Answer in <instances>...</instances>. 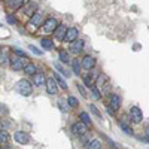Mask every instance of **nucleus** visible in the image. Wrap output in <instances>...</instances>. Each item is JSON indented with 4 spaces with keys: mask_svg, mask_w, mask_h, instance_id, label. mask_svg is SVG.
I'll list each match as a JSON object with an SVG mask.
<instances>
[{
    "mask_svg": "<svg viewBox=\"0 0 149 149\" xmlns=\"http://www.w3.org/2000/svg\"><path fill=\"white\" fill-rule=\"evenodd\" d=\"M33 84H31V81H29L27 78H22V79H19L17 84H15V88H17V91H18V94H21L22 97H29V95H31L33 94Z\"/></svg>",
    "mask_w": 149,
    "mask_h": 149,
    "instance_id": "f257e3e1",
    "label": "nucleus"
},
{
    "mask_svg": "<svg viewBox=\"0 0 149 149\" xmlns=\"http://www.w3.org/2000/svg\"><path fill=\"white\" fill-rule=\"evenodd\" d=\"M37 10H39V5H37L36 0H27L26 5L19 9L21 17H22V18H27V19H30Z\"/></svg>",
    "mask_w": 149,
    "mask_h": 149,
    "instance_id": "f03ea898",
    "label": "nucleus"
},
{
    "mask_svg": "<svg viewBox=\"0 0 149 149\" xmlns=\"http://www.w3.org/2000/svg\"><path fill=\"white\" fill-rule=\"evenodd\" d=\"M67 45H69L67 46V51L72 54V57H79L85 51V40L81 39V37H78L76 40H73V42H70Z\"/></svg>",
    "mask_w": 149,
    "mask_h": 149,
    "instance_id": "7ed1b4c3",
    "label": "nucleus"
},
{
    "mask_svg": "<svg viewBox=\"0 0 149 149\" xmlns=\"http://www.w3.org/2000/svg\"><path fill=\"white\" fill-rule=\"evenodd\" d=\"M81 66H82V72H91L95 70L97 67V58L91 54H84L81 57Z\"/></svg>",
    "mask_w": 149,
    "mask_h": 149,
    "instance_id": "20e7f679",
    "label": "nucleus"
},
{
    "mask_svg": "<svg viewBox=\"0 0 149 149\" xmlns=\"http://www.w3.org/2000/svg\"><path fill=\"white\" fill-rule=\"evenodd\" d=\"M45 19H46L45 12H43V10H37L36 14L29 19V29H30V30H36V29L42 27V24H43Z\"/></svg>",
    "mask_w": 149,
    "mask_h": 149,
    "instance_id": "39448f33",
    "label": "nucleus"
},
{
    "mask_svg": "<svg viewBox=\"0 0 149 149\" xmlns=\"http://www.w3.org/2000/svg\"><path fill=\"white\" fill-rule=\"evenodd\" d=\"M58 19L55 18V17H46V19L43 21V24H42V31L45 33V34H52L54 33V30L58 27Z\"/></svg>",
    "mask_w": 149,
    "mask_h": 149,
    "instance_id": "423d86ee",
    "label": "nucleus"
},
{
    "mask_svg": "<svg viewBox=\"0 0 149 149\" xmlns=\"http://www.w3.org/2000/svg\"><path fill=\"white\" fill-rule=\"evenodd\" d=\"M29 61H30L29 58H21V57H17V55H12L9 66L14 72H19V70H24V67H26V64Z\"/></svg>",
    "mask_w": 149,
    "mask_h": 149,
    "instance_id": "0eeeda50",
    "label": "nucleus"
},
{
    "mask_svg": "<svg viewBox=\"0 0 149 149\" xmlns=\"http://www.w3.org/2000/svg\"><path fill=\"white\" fill-rule=\"evenodd\" d=\"M88 125L86 124H84V122H81V121H78V122H74L73 125H72V134L74 136V137H84V136H86V133H88Z\"/></svg>",
    "mask_w": 149,
    "mask_h": 149,
    "instance_id": "6e6552de",
    "label": "nucleus"
},
{
    "mask_svg": "<svg viewBox=\"0 0 149 149\" xmlns=\"http://www.w3.org/2000/svg\"><path fill=\"white\" fill-rule=\"evenodd\" d=\"M107 107L113 112H118L121 109V97L116 93H109L107 94Z\"/></svg>",
    "mask_w": 149,
    "mask_h": 149,
    "instance_id": "1a4fd4ad",
    "label": "nucleus"
},
{
    "mask_svg": "<svg viewBox=\"0 0 149 149\" xmlns=\"http://www.w3.org/2000/svg\"><path fill=\"white\" fill-rule=\"evenodd\" d=\"M66 33H67V26L63 22L58 24V27L54 30V33L51 34L54 40H58V42H64V37H66Z\"/></svg>",
    "mask_w": 149,
    "mask_h": 149,
    "instance_id": "9d476101",
    "label": "nucleus"
},
{
    "mask_svg": "<svg viewBox=\"0 0 149 149\" xmlns=\"http://www.w3.org/2000/svg\"><path fill=\"white\" fill-rule=\"evenodd\" d=\"M45 90H46V93H48L49 95H57V94L60 93V86H58V84L55 82V79H54L52 76H49V78L46 79Z\"/></svg>",
    "mask_w": 149,
    "mask_h": 149,
    "instance_id": "9b49d317",
    "label": "nucleus"
},
{
    "mask_svg": "<svg viewBox=\"0 0 149 149\" xmlns=\"http://www.w3.org/2000/svg\"><path fill=\"white\" fill-rule=\"evenodd\" d=\"M128 116H130L131 124H133V122H134V124H140V122L143 121V113H142L140 107H137V106H133V107L130 109Z\"/></svg>",
    "mask_w": 149,
    "mask_h": 149,
    "instance_id": "f8f14e48",
    "label": "nucleus"
},
{
    "mask_svg": "<svg viewBox=\"0 0 149 149\" xmlns=\"http://www.w3.org/2000/svg\"><path fill=\"white\" fill-rule=\"evenodd\" d=\"M26 2L27 0H5V6L9 12H17L26 5Z\"/></svg>",
    "mask_w": 149,
    "mask_h": 149,
    "instance_id": "ddd939ff",
    "label": "nucleus"
},
{
    "mask_svg": "<svg viewBox=\"0 0 149 149\" xmlns=\"http://www.w3.org/2000/svg\"><path fill=\"white\" fill-rule=\"evenodd\" d=\"M97 78H98V73H97L95 70H91V72H85V73L82 74V84H84L85 86H90V85L95 84Z\"/></svg>",
    "mask_w": 149,
    "mask_h": 149,
    "instance_id": "4468645a",
    "label": "nucleus"
},
{
    "mask_svg": "<svg viewBox=\"0 0 149 149\" xmlns=\"http://www.w3.org/2000/svg\"><path fill=\"white\" fill-rule=\"evenodd\" d=\"M40 46L43 51H54L55 49V40L51 36H43L40 37Z\"/></svg>",
    "mask_w": 149,
    "mask_h": 149,
    "instance_id": "2eb2a0df",
    "label": "nucleus"
},
{
    "mask_svg": "<svg viewBox=\"0 0 149 149\" xmlns=\"http://www.w3.org/2000/svg\"><path fill=\"white\" fill-rule=\"evenodd\" d=\"M72 60H73V57H72V54L67 51V49H63V48H61L60 51H58V61H60L61 64H64V66H70Z\"/></svg>",
    "mask_w": 149,
    "mask_h": 149,
    "instance_id": "dca6fc26",
    "label": "nucleus"
},
{
    "mask_svg": "<svg viewBox=\"0 0 149 149\" xmlns=\"http://www.w3.org/2000/svg\"><path fill=\"white\" fill-rule=\"evenodd\" d=\"M78 37H79V30H78V27H74V26L67 27V33H66V37H64V42H66V43H70V42H73V40H76Z\"/></svg>",
    "mask_w": 149,
    "mask_h": 149,
    "instance_id": "f3484780",
    "label": "nucleus"
},
{
    "mask_svg": "<svg viewBox=\"0 0 149 149\" xmlns=\"http://www.w3.org/2000/svg\"><path fill=\"white\" fill-rule=\"evenodd\" d=\"M31 84L34 85V86H45L46 85V74L43 73V72H37L34 76H31Z\"/></svg>",
    "mask_w": 149,
    "mask_h": 149,
    "instance_id": "a211bd4d",
    "label": "nucleus"
},
{
    "mask_svg": "<svg viewBox=\"0 0 149 149\" xmlns=\"http://www.w3.org/2000/svg\"><path fill=\"white\" fill-rule=\"evenodd\" d=\"M51 76L55 79V82L58 84V86H60V90H63V91H67L69 90V85H67V81H66V78H63L61 74L58 73V72H52L51 73Z\"/></svg>",
    "mask_w": 149,
    "mask_h": 149,
    "instance_id": "6ab92c4d",
    "label": "nucleus"
},
{
    "mask_svg": "<svg viewBox=\"0 0 149 149\" xmlns=\"http://www.w3.org/2000/svg\"><path fill=\"white\" fill-rule=\"evenodd\" d=\"M14 140L19 145H27L30 142V136L26 131H15L14 133Z\"/></svg>",
    "mask_w": 149,
    "mask_h": 149,
    "instance_id": "aec40b11",
    "label": "nucleus"
},
{
    "mask_svg": "<svg viewBox=\"0 0 149 149\" xmlns=\"http://www.w3.org/2000/svg\"><path fill=\"white\" fill-rule=\"evenodd\" d=\"M10 54H9V49L8 48H2L0 49V66L5 67V66H9L10 63Z\"/></svg>",
    "mask_w": 149,
    "mask_h": 149,
    "instance_id": "412c9836",
    "label": "nucleus"
},
{
    "mask_svg": "<svg viewBox=\"0 0 149 149\" xmlns=\"http://www.w3.org/2000/svg\"><path fill=\"white\" fill-rule=\"evenodd\" d=\"M54 67H55V70L61 74V76H63V78H70L72 76V70H69L64 64H61L60 63V61H55V63H54Z\"/></svg>",
    "mask_w": 149,
    "mask_h": 149,
    "instance_id": "4be33fe9",
    "label": "nucleus"
},
{
    "mask_svg": "<svg viewBox=\"0 0 149 149\" xmlns=\"http://www.w3.org/2000/svg\"><path fill=\"white\" fill-rule=\"evenodd\" d=\"M70 67H72V73L74 74V76H81V73H82V66H81V58L78 57H74L72 60V63H70Z\"/></svg>",
    "mask_w": 149,
    "mask_h": 149,
    "instance_id": "5701e85b",
    "label": "nucleus"
},
{
    "mask_svg": "<svg viewBox=\"0 0 149 149\" xmlns=\"http://www.w3.org/2000/svg\"><path fill=\"white\" fill-rule=\"evenodd\" d=\"M24 73L27 74V76H34V74L39 72V69H37V66L33 63V61H29V63L26 64V67H24V70H22Z\"/></svg>",
    "mask_w": 149,
    "mask_h": 149,
    "instance_id": "b1692460",
    "label": "nucleus"
},
{
    "mask_svg": "<svg viewBox=\"0 0 149 149\" xmlns=\"http://www.w3.org/2000/svg\"><path fill=\"white\" fill-rule=\"evenodd\" d=\"M86 88L90 90V93H91V95H93L94 100H102L103 93L100 91V88H98V86H97L95 84H93V85H90V86H86Z\"/></svg>",
    "mask_w": 149,
    "mask_h": 149,
    "instance_id": "393cba45",
    "label": "nucleus"
},
{
    "mask_svg": "<svg viewBox=\"0 0 149 149\" xmlns=\"http://www.w3.org/2000/svg\"><path fill=\"white\" fill-rule=\"evenodd\" d=\"M130 124H131V122H125L124 119H121V121H119V128L125 133V134H128V136H134V131H133V128H131Z\"/></svg>",
    "mask_w": 149,
    "mask_h": 149,
    "instance_id": "a878e982",
    "label": "nucleus"
},
{
    "mask_svg": "<svg viewBox=\"0 0 149 149\" xmlns=\"http://www.w3.org/2000/svg\"><path fill=\"white\" fill-rule=\"evenodd\" d=\"M66 102H67V104H69L70 109H78L79 107V100H78L76 95H67Z\"/></svg>",
    "mask_w": 149,
    "mask_h": 149,
    "instance_id": "bb28decb",
    "label": "nucleus"
},
{
    "mask_svg": "<svg viewBox=\"0 0 149 149\" xmlns=\"http://www.w3.org/2000/svg\"><path fill=\"white\" fill-rule=\"evenodd\" d=\"M86 149H102V142L98 139H91L86 145Z\"/></svg>",
    "mask_w": 149,
    "mask_h": 149,
    "instance_id": "cd10ccee",
    "label": "nucleus"
},
{
    "mask_svg": "<svg viewBox=\"0 0 149 149\" xmlns=\"http://www.w3.org/2000/svg\"><path fill=\"white\" fill-rule=\"evenodd\" d=\"M9 143V134L6 130H0V146H6Z\"/></svg>",
    "mask_w": 149,
    "mask_h": 149,
    "instance_id": "c85d7f7f",
    "label": "nucleus"
},
{
    "mask_svg": "<svg viewBox=\"0 0 149 149\" xmlns=\"http://www.w3.org/2000/svg\"><path fill=\"white\" fill-rule=\"evenodd\" d=\"M79 121L81 122H84V124H86V125H91V118H90V115L88 113H86V112L84 110V112H81V113H79Z\"/></svg>",
    "mask_w": 149,
    "mask_h": 149,
    "instance_id": "c756f323",
    "label": "nucleus"
},
{
    "mask_svg": "<svg viewBox=\"0 0 149 149\" xmlns=\"http://www.w3.org/2000/svg\"><path fill=\"white\" fill-rule=\"evenodd\" d=\"M76 88H78V91L81 93V95H82L84 98H86V95H88V88H86L82 82H76Z\"/></svg>",
    "mask_w": 149,
    "mask_h": 149,
    "instance_id": "7c9ffc66",
    "label": "nucleus"
},
{
    "mask_svg": "<svg viewBox=\"0 0 149 149\" xmlns=\"http://www.w3.org/2000/svg\"><path fill=\"white\" fill-rule=\"evenodd\" d=\"M14 55L21 57V58H29V54L26 51H22L21 48H14Z\"/></svg>",
    "mask_w": 149,
    "mask_h": 149,
    "instance_id": "2f4dec72",
    "label": "nucleus"
},
{
    "mask_svg": "<svg viewBox=\"0 0 149 149\" xmlns=\"http://www.w3.org/2000/svg\"><path fill=\"white\" fill-rule=\"evenodd\" d=\"M58 107H60V110H61V112H64V113H67V112L70 110V107H69L67 102H63V100H58Z\"/></svg>",
    "mask_w": 149,
    "mask_h": 149,
    "instance_id": "473e14b6",
    "label": "nucleus"
},
{
    "mask_svg": "<svg viewBox=\"0 0 149 149\" xmlns=\"http://www.w3.org/2000/svg\"><path fill=\"white\" fill-rule=\"evenodd\" d=\"M29 49H30V51H31L34 55H39V57H40V55H43V51H40V49L37 48L36 45H29Z\"/></svg>",
    "mask_w": 149,
    "mask_h": 149,
    "instance_id": "72a5a7b5",
    "label": "nucleus"
},
{
    "mask_svg": "<svg viewBox=\"0 0 149 149\" xmlns=\"http://www.w3.org/2000/svg\"><path fill=\"white\" fill-rule=\"evenodd\" d=\"M90 110L93 112V113H94L95 116H98V118H102V113H100V110H98V107H97L95 104H93V103H91V104H90Z\"/></svg>",
    "mask_w": 149,
    "mask_h": 149,
    "instance_id": "f704fd0d",
    "label": "nucleus"
},
{
    "mask_svg": "<svg viewBox=\"0 0 149 149\" xmlns=\"http://www.w3.org/2000/svg\"><path fill=\"white\" fill-rule=\"evenodd\" d=\"M6 19H8V22H9V24H17V18H15L14 15H12V14H8Z\"/></svg>",
    "mask_w": 149,
    "mask_h": 149,
    "instance_id": "c9c22d12",
    "label": "nucleus"
},
{
    "mask_svg": "<svg viewBox=\"0 0 149 149\" xmlns=\"http://www.w3.org/2000/svg\"><path fill=\"white\" fill-rule=\"evenodd\" d=\"M146 136H148V137H149V124H148V125H146Z\"/></svg>",
    "mask_w": 149,
    "mask_h": 149,
    "instance_id": "e433bc0d",
    "label": "nucleus"
}]
</instances>
